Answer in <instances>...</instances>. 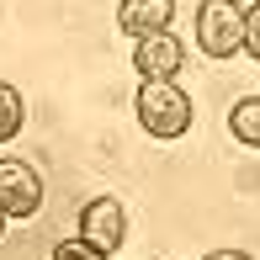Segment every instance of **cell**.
I'll list each match as a JSON object with an SVG mask.
<instances>
[{
    "mask_svg": "<svg viewBox=\"0 0 260 260\" xmlns=\"http://www.w3.org/2000/svg\"><path fill=\"white\" fill-rule=\"evenodd\" d=\"M170 16H175V0H122L117 6V27L133 43L154 38V32H170Z\"/></svg>",
    "mask_w": 260,
    "mask_h": 260,
    "instance_id": "obj_6",
    "label": "cell"
},
{
    "mask_svg": "<svg viewBox=\"0 0 260 260\" xmlns=\"http://www.w3.org/2000/svg\"><path fill=\"white\" fill-rule=\"evenodd\" d=\"M191 96H186L175 80H144V90H138V122H144V133L154 138H181L186 127H191Z\"/></svg>",
    "mask_w": 260,
    "mask_h": 260,
    "instance_id": "obj_1",
    "label": "cell"
},
{
    "mask_svg": "<svg viewBox=\"0 0 260 260\" xmlns=\"http://www.w3.org/2000/svg\"><path fill=\"white\" fill-rule=\"evenodd\" d=\"M181 64H186V48H181V38H170V32H154V38H144L133 48V69L144 80H175Z\"/></svg>",
    "mask_w": 260,
    "mask_h": 260,
    "instance_id": "obj_5",
    "label": "cell"
},
{
    "mask_svg": "<svg viewBox=\"0 0 260 260\" xmlns=\"http://www.w3.org/2000/svg\"><path fill=\"white\" fill-rule=\"evenodd\" d=\"M6 223H11V218H6V207H0V234H6Z\"/></svg>",
    "mask_w": 260,
    "mask_h": 260,
    "instance_id": "obj_12",
    "label": "cell"
},
{
    "mask_svg": "<svg viewBox=\"0 0 260 260\" xmlns=\"http://www.w3.org/2000/svg\"><path fill=\"white\" fill-rule=\"evenodd\" d=\"M207 260H250V255H244V250H212Z\"/></svg>",
    "mask_w": 260,
    "mask_h": 260,
    "instance_id": "obj_11",
    "label": "cell"
},
{
    "mask_svg": "<svg viewBox=\"0 0 260 260\" xmlns=\"http://www.w3.org/2000/svg\"><path fill=\"white\" fill-rule=\"evenodd\" d=\"M75 239H85L90 250H101V255H117L122 250V239H127V212L117 197H96V202H85L80 207V234Z\"/></svg>",
    "mask_w": 260,
    "mask_h": 260,
    "instance_id": "obj_3",
    "label": "cell"
},
{
    "mask_svg": "<svg viewBox=\"0 0 260 260\" xmlns=\"http://www.w3.org/2000/svg\"><path fill=\"white\" fill-rule=\"evenodd\" d=\"M21 122H27V101L11 80H0V144H11L21 133Z\"/></svg>",
    "mask_w": 260,
    "mask_h": 260,
    "instance_id": "obj_7",
    "label": "cell"
},
{
    "mask_svg": "<svg viewBox=\"0 0 260 260\" xmlns=\"http://www.w3.org/2000/svg\"><path fill=\"white\" fill-rule=\"evenodd\" d=\"M53 260H112V255L90 250L85 239H64V244H53Z\"/></svg>",
    "mask_w": 260,
    "mask_h": 260,
    "instance_id": "obj_9",
    "label": "cell"
},
{
    "mask_svg": "<svg viewBox=\"0 0 260 260\" xmlns=\"http://www.w3.org/2000/svg\"><path fill=\"white\" fill-rule=\"evenodd\" d=\"M197 48L207 58H234L244 48V11H239V0H202V6H197Z\"/></svg>",
    "mask_w": 260,
    "mask_h": 260,
    "instance_id": "obj_2",
    "label": "cell"
},
{
    "mask_svg": "<svg viewBox=\"0 0 260 260\" xmlns=\"http://www.w3.org/2000/svg\"><path fill=\"white\" fill-rule=\"evenodd\" d=\"M229 133L239 138V144L260 149V96H244V101L229 112Z\"/></svg>",
    "mask_w": 260,
    "mask_h": 260,
    "instance_id": "obj_8",
    "label": "cell"
},
{
    "mask_svg": "<svg viewBox=\"0 0 260 260\" xmlns=\"http://www.w3.org/2000/svg\"><path fill=\"white\" fill-rule=\"evenodd\" d=\"M244 53H250L255 64H260V0H255L250 11H244Z\"/></svg>",
    "mask_w": 260,
    "mask_h": 260,
    "instance_id": "obj_10",
    "label": "cell"
},
{
    "mask_svg": "<svg viewBox=\"0 0 260 260\" xmlns=\"http://www.w3.org/2000/svg\"><path fill=\"white\" fill-rule=\"evenodd\" d=\"M0 207L6 218H32L43 207V175L27 159H0Z\"/></svg>",
    "mask_w": 260,
    "mask_h": 260,
    "instance_id": "obj_4",
    "label": "cell"
}]
</instances>
